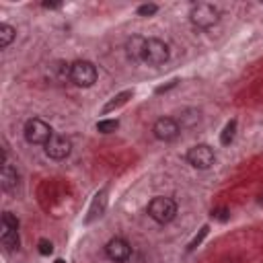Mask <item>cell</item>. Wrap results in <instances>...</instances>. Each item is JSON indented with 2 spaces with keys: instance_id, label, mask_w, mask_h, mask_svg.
<instances>
[{
  "instance_id": "52a82bcc",
  "label": "cell",
  "mask_w": 263,
  "mask_h": 263,
  "mask_svg": "<svg viewBox=\"0 0 263 263\" xmlns=\"http://www.w3.org/2000/svg\"><path fill=\"white\" fill-rule=\"evenodd\" d=\"M70 152H72L70 138H66L62 134H51V138L45 144V154L53 160H64L66 156H70Z\"/></svg>"
},
{
  "instance_id": "ba28073f",
  "label": "cell",
  "mask_w": 263,
  "mask_h": 263,
  "mask_svg": "<svg viewBox=\"0 0 263 263\" xmlns=\"http://www.w3.org/2000/svg\"><path fill=\"white\" fill-rule=\"evenodd\" d=\"M105 255H107L113 263H125V261L129 259V255H132V247H129V242H127L125 238L115 236V238H111V240L105 245Z\"/></svg>"
},
{
  "instance_id": "44dd1931",
  "label": "cell",
  "mask_w": 263,
  "mask_h": 263,
  "mask_svg": "<svg viewBox=\"0 0 263 263\" xmlns=\"http://www.w3.org/2000/svg\"><path fill=\"white\" fill-rule=\"evenodd\" d=\"M212 216H214V218H218V220H228V218H230L228 210H224V208H222V210H214V212H212Z\"/></svg>"
},
{
  "instance_id": "cb8c5ba5",
  "label": "cell",
  "mask_w": 263,
  "mask_h": 263,
  "mask_svg": "<svg viewBox=\"0 0 263 263\" xmlns=\"http://www.w3.org/2000/svg\"><path fill=\"white\" fill-rule=\"evenodd\" d=\"M259 203H263V191H261V195H259Z\"/></svg>"
},
{
  "instance_id": "8fae6325",
  "label": "cell",
  "mask_w": 263,
  "mask_h": 263,
  "mask_svg": "<svg viewBox=\"0 0 263 263\" xmlns=\"http://www.w3.org/2000/svg\"><path fill=\"white\" fill-rule=\"evenodd\" d=\"M0 240H2V245H4L8 251H14V249H18V245H21V240H18V228H10V226L2 224Z\"/></svg>"
},
{
  "instance_id": "d4e9b609",
  "label": "cell",
  "mask_w": 263,
  "mask_h": 263,
  "mask_svg": "<svg viewBox=\"0 0 263 263\" xmlns=\"http://www.w3.org/2000/svg\"><path fill=\"white\" fill-rule=\"evenodd\" d=\"M261 2H263V0H261Z\"/></svg>"
},
{
  "instance_id": "3957f363",
  "label": "cell",
  "mask_w": 263,
  "mask_h": 263,
  "mask_svg": "<svg viewBox=\"0 0 263 263\" xmlns=\"http://www.w3.org/2000/svg\"><path fill=\"white\" fill-rule=\"evenodd\" d=\"M148 216L158 224H168L177 216V203L171 197H164V195L152 197L150 203H148Z\"/></svg>"
},
{
  "instance_id": "d6986e66",
  "label": "cell",
  "mask_w": 263,
  "mask_h": 263,
  "mask_svg": "<svg viewBox=\"0 0 263 263\" xmlns=\"http://www.w3.org/2000/svg\"><path fill=\"white\" fill-rule=\"evenodd\" d=\"M37 247H39V253L41 255H51V251H53V245L49 240H45V238H41Z\"/></svg>"
},
{
  "instance_id": "5b68a950",
  "label": "cell",
  "mask_w": 263,
  "mask_h": 263,
  "mask_svg": "<svg viewBox=\"0 0 263 263\" xmlns=\"http://www.w3.org/2000/svg\"><path fill=\"white\" fill-rule=\"evenodd\" d=\"M23 134H25V140H27L29 144H43V146H45L53 132H51L49 123H45V121L39 119V117H33V119H29V121L25 123Z\"/></svg>"
},
{
  "instance_id": "30bf717a",
  "label": "cell",
  "mask_w": 263,
  "mask_h": 263,
  "mask_svg": "<svg viewBox=\"0 0 263 263\" xmlns=\"http://www.w3.org/2000/svg\"><path fill=\"white\" fill-rule=\"evenodd\" d=\"M18 183V173L16 168L10 164V162H4L2 164V171H0V185L4 191H12Z\"/></svg>"
},
{
  "instance_id": "ffe728a7",
  "label": "cell",
  "mask_w": 263,
  "mask_h": 263,
  "mask_svg": "<svg viewBox=\"0 0 263 263\" xmlns=\"http://www.w3.org/2000/svg\"><path fill=\"white\" fill-rule=\"evenodd\" d=\"M205 234H208V226H203V228L199 230V234H197V236H195V238H193V240L189 242V247H187V249H189V251H193V249H195V247H197V245L201 242V238H203Z\"/></svg>"
},
{
  "instance_id": "2e32d148",
  "label": "cell",
  "mask_w": 263,
  "mask_h": 263,
  "mask_svg": "<svg viewBox=\"0 0 263 263\" xmlns=\"http://www.w3.org/2000/svg\"><path fill=\"white\" fill-rule=\"evenodd\" d=\"M117 127H119V121L117 119H101L97 123V132H101V134H111Z\"/></svg>"
},
{
  "instance_id": "277c9868",
  "label": "cell",
  "mask_w": 263,
  "mask_h": 263,
  "mask_svg": "<svg viewBox=\"0 0 263 263\" xmlns=\"http://www.w3.org/2000/svg\"><path fill=\"white\" fill-rule=\"evenodd\" d=\"M171 51H168V45L156 37H150L146 39L144 43V51H142V62H146L148 66H160L168 60Z\"/></svg>"
},
{
  "instance_id": "4fadbf2b",
  "label": "cell",
  "mask_w": 263,
  "mask_h": 263,
  "mask_svg": "<svg viewBox=\"0 0 263 263\" xmlns=\"http://www.w3.org/2000/svg\"><path fill=\"white\" fill-rule=\"evenodd\" d=\"M132 95H134V90H123V92L115 95V97H113V99L103 107V113H109V111H113V109H117V107L125 105V103L132 99Z\"/></svg>"
},
{
  "instance_id": "7402d4cb",
  "label": "cell",
  "mask_w": 263,
  "mask_h": 263,
  "mask_svg": "<svg viewBox=\"0 0 263 263\" xmlns=\"http://www.w3.org/2000/svg\"><path fill=\"white\" fill-rule=\"evenodd\" d=\"M43 8H60V2H43Z\"/></svg>"
},
{
  "instance_id": "7a4b0ae2",
  "label": "cell",
  "mask_w": 263,
  "mask_h": 263,
  "mask_svg": "<svg viewBox=\"0 0 263 263\" xmlns=\"http://www.w3.org/2000/svg\"><path fill=\"white\" fill-rule=\"evenodd\" d=\"M97 76H99L97 66H95L92 62H88V60H78V62H74V64L68 68V78H70V82L76 84V86H80V88L92 86V84L97 82Z\"/></svg>"
},
{
  "instance_id": "ac0fdd59",
  "label": "cell",
  "mask_w": 263,
  "mask_h": 263,
  "mask_svg": "<svg viewBox=\"0 0 263 263\" xmlns=\"http://www.w3.org/2000/svg\"><path fill=\"white\" fill-rule=\"evenodd\" d=\"M2 224L10 226V228H18V218H16L12 212H4V214H2Z\"/></svg>"
},
{
  "instance_id": "6da1fadb",
  "label": "cell",
  "mask_w": 263,
  "mask_h": 263,
  "mask_svg": "<svg viewBox=\"0 0 263 263\" xmlns=\"http://www.w3.org/2000/svg\"><path fill=\"white\" fill-rule=\"evenodd\" d=\"M189 21L197 29H212L220 21V10L210 2H197L189 10Z\"/></svg>"
},
{
  "instance_id": "e0dca14e",
  "label": "cell",
  "mask_w": 263,
  "mask_h": 263,
  "mask_svg": "<svg viewBox=\"0 0 263 263\" xmlns=\"http://www.w3.org/2000/svg\"><path fill=\"white\" fill-rule=\"evenodd\" d=\"M156 10H158V6L156 4H142V6H138V14L140 16H152V14H156Z\"/></svg>"
},
{
  "instance_id": "9a60e30c",
  "label": "cell",
  "mask_w": 263,
  "mask_h": 263,
  "mask_svg": "<svg viewBox=\"0 0 263 263\" xmlns=\"http://www.w3.org/2000/svg\"><path fill=\"white\" fill-rule=\"evenodd\" d=\"M234 134H236V119H230V121L224 125L222 134H220V142H222V146H228V144H232V140H234Z\"/></svg>"
},
{
  "instance_id": "5bb4252c",
  "label": "cell",
  "mask_w": 263,
  "mask_h": 263,
  "mask_svg": "<svg viewBox=\"0 0 263 263\" xmlns=\"http://www.w3.org/2000/svg\"><path fill=\"white\" fill-rule=\"evenodd\" d=\"M14 37H16V29H14L12 25H8V23H2V25H0V47H2V49L8 47Z\"/></svg>"
},
{
  "instance_id": "7c38bea8",
  "label": "cell",
  "mask_w": 263,
  "mask_h": 263,
  "mask_svg": "<svg viewBox=\"0 0 263 263\" xmlns=\"http://www.w3.org/2000/svg\"><path fill=\"white\" fill-rule=\"evenodd\" d=\"M144 43H146V39H144V37H140V35H134V37H129V39H127V43H125L127 55H129L132 60H142Z\"/></svg>"
},
{
  "instance_id": "9c48e42d",
  "label": "cell",
  "mask_w": 263,
  "mask_h": 263,
  "mask_svg": "<svg viewBox=\"0 0 263 263\" xmlns=\"http://www.w3.org/2000/svg\"><path fill=\"white\" fill-rule=\"evenodd\" d=\"M179 132H181V127H179V123H177L173 117H160V119H156V123L152 125V134H154V138L160 140V142H171V140H175V138L179 136Z\"/></svg>"
},
{
  "instance_id": "603a6c76",
  "label": "cell",
  "mask_w": 263,
  "mask_h": 263,
  "mask_svg": "<svg viewBox=\"0 0 263 263\" xmlns=\"http://www.w3.org/2000/svg\"><path fill=\"white\" fill-rule=\"evenodd\" d=\"M53 263H66V261H64V259H55Z\"/></svg>"
},
{
  "instance_id": "8992f818",
  "label": "cell",
  "mask_w": 263,
  "mask_h": 263,
  "mask_svg": "<svg viewBox=\"0 0 263 263\" xmlns=\"http://www.w3.org/2000/svg\"><path fill=\"white\" fill-rule=\"evenodd\" d=\"M187 162L193 166V168H199V171H205L210 168L214 162H216V152L212 146L208 144H197L193 148L187 150Z\"/></svg>"
}]
</instances>
